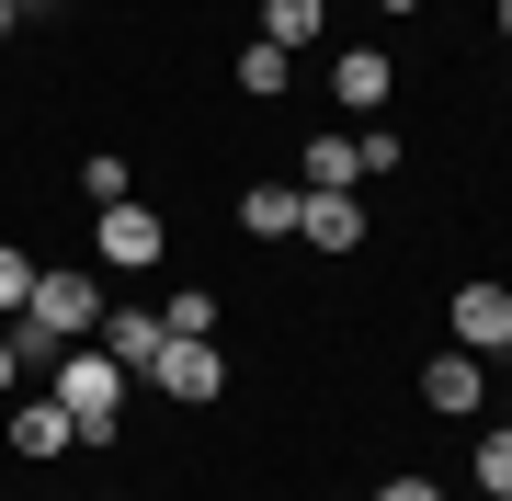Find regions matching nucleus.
<instances>
[{
    "mask_svg": "<svg viewBox=\"0 0 512 501\" xmlns=\"http://www.w3.org/2000/svg\"><path fill=\"white\" fill-rule=\"evenodd\" d=\"M103 353H114V365H126V376H148V365H160V308H103V331H92Z\"/></svg>",
    "mask_w": 512,
    "mask_h": 501,
    "instance_id": "nucleus-9",
    "label": "nucleus"
},
{
    "mask_svg": "<svg viewBox=\"0 0 512 501\" xmlns=\"http://www.w3.org/2000/svg\"><path fill=\"white\" fill-rule=\"evenodd\" d=\"M353 183H365V137L330 126V137H308V149H296V194H353Z\"/></svg>",
    "mask_w": 512,
    "mask_h": 501,
    "instance_id": "nucleus-8",
    "label": "nucleus"
},
{
    "mask_svg": "<svg viewBox=\"0 0 512 501\" xmlns=\"http://www.w3.org/2000/svg\"><path fill=\"white\" fill-rule=\"evenodd\" d=\"M23 297H35V251L0 240V319H23Z\"/></svg>",
    "mask_w": 512,
    "mask_h": 501,
    "instance_id": "nucleus-18",
    "label": "nucleus"
},
{
    "mask_svg": "<svg viewBox=\"0 0 512 501\" xmlns=\"http://www.w3.org/2000/svg\"><path fill=\"white\" fill-rule=\"evenodd\" d=\"M501 46H512V0H501Z\"/></svg>",
    "mask_w": 512,
    "mask_h": 501,
    "instance_id": "nucleus-23",
    "label": "nucleus"
},
{
    "mask_svg": "<svg viewBox=\"0 0 512 501\" xmlns=\"http://www.w3.org/2000/svg\"><path fill=\"white\" fill-rule=\"evenodd\" d=\"M160 331L171 342H217V285H183V297L160 308Z\"/></svg>",
    "mask_w": 512,
    "mask_h": 501,
    "instance_id": "nucleus-15",
    "label": "nucleus"
},
{
    "mask_svg": "<svg viewBox=\"0 0 512 501\" xmlns=\"http://www.w3.org/2000/svg\"><path fill=\"white\" fill-rule=\"evenodd\" d=\"M92 251L114 262V274H160V262H171V228H160V205H92Z\"/></svg>",
    "mask_w": 512,
    "mask_h": 501,
    "instance_id": "nucleus-3",
    "label": "nucleus"
},
{
    "mask_svg": "<svg viewBox=\"0 0 512 501\" xmlns=\"http://www.w3.org/2000/svg\"><path fill=\"white\" fill-rule=\"evenodd\" d=\"M103 501H126V490H103Z\"/></svg>",
    "mask_w": 512,
    "mask_h": 501,
    "instance_id": "nucleus-26",
    "label": "nucleus"
},
{
    "mask_svg": "<svg viewBox=\"0 0 512 501\" xmlns=\"http://www.w3.org/2000/svg\"><path fill=\"white\" fill-rule=\"evenodd\" d=\"M80 445V422H69V410H57V399H12V456H69Z\"/></svg>",
    "mask_w": 512,
    "mask_h": 501,
    "instance_id": "nucleus-10",
    "label": "nucleus"
},
{
    "mask_svg": "<svg viewBox=\"0 0 512 501\" xmlns=\"http://www.w3.org/2000/svg\"><path fill=\"white\" fill-rule=\"evenodd\" d=\"M319 35H330V0H262V46L296 57V46H319Z\"/></svg>",
    "mask_w": 512,
    "mask_h": 501,
    "instance_id": "nucleus-13",
    "label": "nucleus"
},
{
    "mask_svg": "<svg viewBox=\"0 0 512 501\" xmlns=\"http://www.w3.org/2000/svg\"><path fill=\"white\" fill-rule=\"evenodd\" d=\"M421 410L478 422V410H490V365H478V353H433V365H421Z\"/></svg>",
    "mask_w": 512,
    "mask_h": 501,
    "instance_id": "nucleus-5",
    "label": "nucleus"
},
{
    "mask_svg": "<svg viewBox=\"0 0 512 501\" xmlns=\"http://www.w3.org/2000/svg\"><path fill=\"white\" fill-rule=\"evenodd\" d=\"M35 12H57V0H12V23H35Z\"/></svg>",
    "mask_w": 512,
    "mask_h": 501,
    "instance_id": "nucleus-21",
    "label": "nucleus"
},
{
    "mask_svg": "<svg viewBox=\"0 0 512 501\" xmlns=\"http://www.w3.org/2000/svg\"><path fill=\"white\" fill-rule=\"evenodd\" d=\"M501 365H512V342H501Z\"/></svg>",
    "mask_w": 512,
    "mask_h": 501,
    "instance_id": "nucleus-25",
    "label": "nucleus"
},
{
    "mask_svg": "<svg viewBox=\"0 0 512 501\" xmlns=\"http://www.w3.org/2000/svg\"><path fill=\"white\" fill-rule=\"evenodd\" d=\"M387 92H399V69H387L376 46H342V57H330V103H342V114H365V126H376Z\"/></svg>",
    "mask_w": 512,
    "mask_h": 501,
    "instance_id": "nucleus-6",
    "label": "nucleus"
},
{
    "mask_svg": "<svg viewBox=\"0 0 512 501\" xmlns=\"http://www.w3.org/2000/svg\"><path fill=\"white\" fill-rule=\"evenodd\" d=\"M296 217H308L296 183H251V194H239V228H251V240H296Z\"/></svg>",
    "mask_w": 512,
    "mask_h": 501,
    "instance_id": "nucleus-12",
    "label": "nucleus"
},
{
    "mask_svg": "<svg viewBox=\"0 0 512 501\" xmlns=\"http://www.w3.org/2000/svg\"><path fill=\"white\" fill-rule=\"evenodd\" d=\"M296 240H308V251H365V205H353V194H308Z\"/></svg>",
    "mask_w": 512,
    "mask_h": 501,
    "instance_id": "nucleus-11",
    "label": "nucleus"
},
{
    "mask_svg": "<svg viewBox=\"0 0 512 501\" xmlns=\"http://www.w3.org/2000/svg\"><path fill=\"white\" fill-rule=\"evenodd\" d=\"M23 388V353H12V331H0V399H12Z\"/></svg>",
    "mask_w": 512,
    "mask_h": 501,
    "instance_id": "nucleus-20",
    "label": "nucleus"
},
{
    "mask_svg": "<svg viewBox=\"0 0 512 501\" xmlns=\"http://www.w3.org/2000/svg\"><path fill=\"white\" fill-rule=\"evenodd\" d=\"M478 490L512 501V422H501V433H478Z\"/></svg>",
    "mask_w": 512,
    "mask_h": 501,
    "instance_id": "nucleus-17",
    "label": "nucleus"
},
{
    "mask_svg": "<svg viewBox=\"0 0 512 501\" xmlns=\"http://www.w3.org/2000/svg\"><path fill=\"white\" fill-rule=\"evenodd\" d=\"M0 35H12V0H0Z\"/></svg>",
    "mask_w": 512,
    "mask_h": 501,
    "instance_id": "nucleus-24",
    "label": "nucleus"
},
{
    "mask_svg": "<svg viewBox=\"0 0 512 501\" xmlns=\"http://www.w3.org/2000/svg\"><path fill=\"white\" fill-rule=\"evenodd\" d=\"M0 331H12L23 365H57L69 342L103 331V297H92V274H69V262H35V297H23V319H0Z\"/></svg>",
    "mask_w": 512,
    "mask_h": 501,
    "instance_id": "nucleus-1",
    "label": "nucleus"
},
{
    "mask_svg": "<svg viewBox=\"0 0 512 501\" xmlns=\"http://www.w3.org/2000/svg\"><path fill=\"white\" fill-rule=\"evenodd\" d=\"M228 80H239V92H251V103H274V92H285V80H296V57L251 35V46H239V69H228Z\"/></svg>",
    "mask_w": 512,
    "mask_h": 501,
    "instance_id": "nucleus-14",
    "label": "nucleus"
},
{
    "mask_svg": "<svg viewBox=\"0 0 512 501\" xmlns=\"http://www.w3.org/2000/svg\"><path fill=\"white\" fill-rule=\"evenodd\" d=\"M376 12H421V0H376Z\"/></svg>",
    "mask_w": 512,
    "mask_h": 501,
    "instance_id": "nucleus-22",
    "label": "nucleus"
},
{
    "mask_svg": "<svg viewBox=\"0 0 512 501\" xmlns=\"http://www.w3.org/2000/svg\"><path fill=\"white\" fill-rule=\"evenodd\" d=\"M80 194H92V205H126V194H137V160L92 149V160H80Z\"/></svg>",
    "mask_w": 512,
    "mask_h": 501,
    "instance_id": "nucleus-16",
    "label": "nucleus"
},
{
    "mask_svg": "<svg viewBox=\"0 0 512 501\" xmlns=\"http://www.w3.org/2000/svg\"><path fill=\"white\" fill-rule=\"evenodd\" d=\"M148 388H160L171 410H205V399H228V353H217V342H160Z\"/></svg>",
    "mask_w": 512,
    "mask_h": 501,
    "instance_id": "nucleus-4",
    "label": "nucleus"
},
{
    "mask_svg": "<svg viewBox=\"0 0 512 501\" xmlns=\"http://www.w3.org/2000/svg\"><path fill=\"white\" fill-rule=\"evenodd\" d=\"M46 376H57V388H46V399H57V410H69V422H80V433H92V445H114V410H126V388H137V376H126V365H114V353H103V342H69V353H57V365H46Z\"/></svg>",
    "mask_w": 512,
    "mask_h": 501,
    "instance_id": "nucleus-2",
    "label": "nucleus"
},
{
    "mask_svg": "<svg viewBox=\"0 0 512 501\" xmlns=\"http://www.w3.org/2000/svg\"><path fill=\"white\" fill-rule=\"evenodd\" d=\"M501 342H512V285H456V353L490 365Z\"/></svg>",
    "mask_w": 512,
    "mask_h": 501,
    "instance_id": "nucleus-7",
    "label": "nucleus"
},
{
    "mask_svg": "<svg viewBox=\"0 0 512 501\" xmlns=\"http://www.w3.org/2000/svg\"><path fill=\"white\" fill-rule=\"evenodd\" d=\"M376 501H444V479H421V467H410V479H387Z\"/></svg>",
    "mask_w": 512,
    "mask_h": 501,
    "instance_id": "nucleus-19",
    "label": "nucleus"
}]
</instances>
